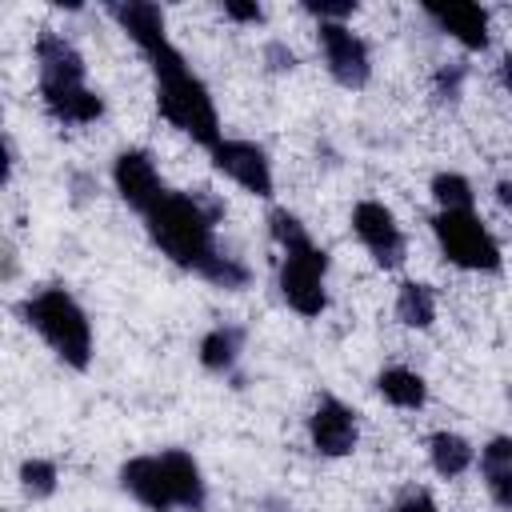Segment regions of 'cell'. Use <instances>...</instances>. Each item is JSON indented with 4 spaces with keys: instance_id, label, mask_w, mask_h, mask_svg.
Instances as JSON below:
<instances>
[{
    "instance_id": "cell-1",
    "label": "cell",
    "mask_w": 512,
    "mask_h": 512,
    "mask_svg": "<svg viewBox=\"0 0 512 512\" xmlns=\"http://www.w3.org/2000/svg\"><path fill=\"white\" fill-rule=\"evenodd\" d=\"M220 220H224V200L212 196L208 188H196V192H168L144 216V228L148 240L160 248V256H168L176 268L208 280L212 288L240 292L252 284V268L220 244L216 236Z\"/></svg>"
},
{
    "instance_id": "cell-2",
    "label": "cell",
    "mask_w": 512,
    "mask_h": 512,
    "mask_svg": "<svg viewBox=\"0 0 512 512\" xmlns=\"http://www.w3.org/2000/svg\"><path fill=\"white\" fill-rule=\"evenodd\" d=\"M144 60L152 68V84H156V108L160 116L188 136L200 148H216L224 140L220 128V112L216 100L208 92V84L192 72V64L184 60V52L172 40H160L152 48H144Z\"/></svg>"
},
{
    "instance_id": "cell-3",
    "label": "cell",
    "mask_w": 512,
    "mask_h": 512,
    "mask_svg": "<svg viewBox=\"0 0 512 512\" xmlns=\"http://www.w3.org/2000/svg\"><path fill=\"white\" fill-rule=\"evenodd\" d=\"M32 60H36L40 104L56 124L84 128L104 116V96L88 84V64L64 32H52V28L36 32Z\"/></svg>"
},
{
    "instance_id": "cell-4",
    "label": "cell",
    "mask_w": 512,
    "mask_h": 512,
    "mask_svg": "<svg viewBox=\"0 0 512 512\" xmlns=\"http://www.w3.org/2000/svg\"><path fill=\"white\" fill-rule=\"evenodd\" d=\"M268 236L280 248V260H276L280 300L304 320L324 316L328 312V268H332V256L312 240L308 224L288 208H272L268 212Z\"/></svg>"
},
{
    "instance_id": "cell-5",
    "label": "cell",
    "mask_w": 512,
    "mask_h": 512,
    "mask_svg": "<svg viewBox=\"0 0 512 512\" xmlns=\"http://www.w3.org/2000/svg\"><path fill=\"white\" fill-rule=\"evenodd\" d=\"M120 488L148 512H204L208 508V480L192 452L160 448L128 456L116 472Z\"/></svg>"
},
{
    "instance_id": "cell-6",
    "label": "cell",
    "mask_w": 512,
    "mask_h": 512,
    "mask_svg": "<svg viewBox=\"0 0 512 512\" xmlns=\"http://www.w3.org/2000/svg\"><path fill=\"white\" fill-rule=\"evenodd\" d=\"M16 312L48 344V352L64 368L88 372V364L96 356V336H92V320H88L84 304L72 296V288H64V284H40V288H32L16 304Z\"/></svg>"
},
{
    "instance_id": "cell-7",
    "label": "cell",
    "mask_w": 512,
    "mask_h": 512,
    "mask_svg": "<svg viewBox=\"0 0 512 512\" xmlns=\"http://www.w3.org/2000/svg\"><path fill=\"white\" fill-rule=\"evenodd\" d=\"M432 236H436V248L440 256L460 268V272H500L504 268V252H500V240L492 236V228L472 212H436L432 216Z\"/></svg>"
},
{
    "instance_id": "cell-8",
    "label": "cell",
    "mask_w": 512,
    "mask_h": 512,
    "mask_svg": "<svg viewBox=\"0 0 512 512\" xmlns=\"http://www.w3.org/2000/svg\"><path fill=\"white\" fill-rule=\"evenodd\" d=\"M316 48L324 56L328 76L348 88L360 92L372 80V52L368 40L360 32H352V24H316Z\"/></svg>"
},
{
    "instance_id": "cell-9",
    "label": "cell",
    "mask_w": 512,
    "mask_h": 512,
    "mask_svg": "<svg viewBox=\"0 0 512 512\" xmlns=\"http://www.w3.org/2000/svg\"><path fill=\"white\" fill-rule=\"evenodd\" d=\"M208 160H212L216 172H224V176H228L236 188H244L248 196L272 200V192H276V172H272L268 152H264L256 140L224 136L216 148H208Z\"/></svg>"
},
{
    "instance_id": "cell-10",
    "label": "cell",
    "mask_w": 512,
    "mask_h": 512,
    "mask_svg": "<svg viewBox=\"0 0 512 512\" xmlns=\"http://www.w3.org/2000/svg\"><path fill=\"white\" fill-rule=\"evenodd\" d=\"M352 232H356V240L364 244V252L380 264V268H400L404 264V256H408V236H404V228H400V220H396V212L384 204V200H356V208H352Z\"/></svg>"
},
{
    "instance_id": "cell-11",
    "label": "cell",
    "mask_w": 512,
    "mask_h": 512,
    "mask_svg": "<svg viewBox=\"0 0 512 512\" xmlns=\"http://www.w3.org/2000/svg\"><path fill=\"white\" fill-rule=\"evenodd\" d=\"M308 444L324 460H344L360 444V412L340 396L324 392L308 412Z\"/></svg>"
},
{
    "instance_id": "cell-12",
    "label": "cell",
    "mask_w": 512,
    "mask_h": 512,
    "mask_svg": "<svg viewBox=\"0 0 512 512\" xmlns=\"http://www.w3.org/2000/svg\"><path fill=\"white\" fill-rule=\"evenodd\" d=\"M112 188L140 216H148L172 192L164 184V176H160V168H156V160H152L148 148H120L112 156Z\"/></svg>"
},
{
    "instance_id": "cell-13",
    "label": "cell",
    "mask_w": 512,
    "mask_h": 512,
    "mask_svg": "<svg viewBox=\"0 0 512 512\" xmlns=\"http://www.w3.org/2000/svg\"><path fill=\"white\" fill-rule=\"evenodd\" d=\"M424 8V16L444 32V36H452L464 52H488V44H492V20H488V8H480V4H468V0H428V4H420Z\"/></svg>"
},
{
    "instance_id": "cell-14",
    "label": "cell",
    "mask_w": 512,
    "mask_h": 512,
    "mask_svg": "<svg viewBox=\"0 0 512 512\" xmlns=\"http://www.w3.org/2000/svg\"><path fill=\"white\" fill-rule=\"evenodd\" d=\"M108 16L120 24V32L144 52L160 40H168V20H164V8L152 4V0H116L108 4Z\"/></svg>"
},
{
    "instance_id": "cell-15",
    "label": "cell",
    "mask_w": 512,
    "mask_h": 512,
    "mask_svg": "<svg viewBox=\"0 0 512 512\" xmlns=\"http://www.w3.org/2000/svg\"><path fill=\"white\" fill-rule=\"evenodd\" d=\"M244 340H248V328L244 324H216L200 336L196 344V356L204 364V372L212 376H236V364L244 356Z\"/></svg>"
},
{
    "instance_id": "cell-16",
    "label": "cell",
    "mask_w": 512,
    "mask_h": 512,
    "mask_svg": "<svg viewBox=\"0 0 512 512\" xmlns=\"http://www.w3.org/2000/svg\"><path fill=\"white\" fill-rule=\"evenodd\" d=\"M376 392L384 404L400 412H420L428 404V380L408 364H388L376 372Z\"/></svg>"
},
{
    "instance_id": "cell-17",
    "label": "cell",
    "mask_w": 512,
    "mask_h": 512,
    "mask_svg": "<svg viewBox=\"0 0 512 512\" xmlns=\"http://www.w3.org/2000/svg\"><path fill=\"white\" fill-rule=\"evenodd\" d=\"M476 460H480V480L492 504L512 512V436H492Z\"/></svg>"
},
{
    "instance_id": "cell-18",
    "label": "cell",
    "mask_w": 512,
    "mask_h": 512,
    "mask_svg": "<svg viewBox=\"0 0 512 512\" xmlns=\"http://www.w3.org/2000/svg\"><path fill=\"white\" fill-rule=\"evenodd\" d=\"M476 456H480L476 444H472L468 436L452 432V428H436V432L428 436V464H432V472L444 476V480L464 476V472L476 464Z\"/></svg>"
},
{
    "instance_id": "cell-19",
    "label": "cell",
    "mask_w": 512,
    "mask_h": 512,
    "mask_svg": "<svg viewBox=\"0 0 512 512\" xmlns=\"http://www.w3.org/2000/svg\"><path fill=\"white\" fill-rule=\"evenodd\" d=\"M436 288L424 284V280H404L396 288V320L404 328H416V332H428L436 324Z\"/></svg>"
},
{
    "instance_id": "cell-20",
    "label": "cell",
    "mask_w": 512,
    "mask_h": 512,
    "mask_svg": "<svg viewBox=\"0 0 512 512\" xmlns=\"http://www.w3.org/2000/svg\"><path fill=\"white\" fill-rule=\"evenodd\" d=\"M428 192H432L436 212H472L476 208V188L464 172H436Z\"/></svg>"
},
{
    "instance_id": "cell-21",
    "label": "cell",
    "mask_w": 512,
    "mask_h": 512,
    "mask_svg": "<svg viewBox=\"0 0 512 512\" xmlns=\"http://www.w3.org/2000/svg\"><path fill=\"white\" fill-rule=\"evenodd\" d=\"M16 480H20V492L28 500H52L56 488H60V468L48 456H28L16 472Z\"/></svg>"
},
{
    "instance_id": "cell-22",
    "label": "cell",
    "mask_w": 512,
    "mask_h": 512,
    "mask_svg": "<svg viewBox=\"0 0 512 512\" xmlns=\"http://www.w3.org/2000/svg\"><path fill=\"white\" fill-rule=\"evenodd\" d=\"M464 80H468V64H460V60L440 64L436 76H432V96H436L440 104H456L460 92H464Z\"/></svg>"
},
{
    "instance_id": "cell-23",
    "label": "cell",
    "mask_w": 512,
    "mask_h": 512,
    "mask_svg": "<svg viewBox=\"0 0 512 512\" xmlns=\"http://www.w3.org/2000/svg\"><path fill=\"white\" fill-rule=\"evenodd\" d=\"M316 24H348L356 16V0H304L300 4Z\"/></svg>"
},
{
    "instance_id": "cell-24",
    "label": "cell",
    "mask_w": 512,
    "mask_h": 512,
    "mask_svg": "<svg viewBox=\"0 0 512 512\" xmlns=\"http://www.w3.org/2000/svg\"><path fill=\"white\" fill-rule=\"evenodd\" d=\"M260 56H264V68L268 72H292L296 68V52L288 48V40H264Z\"/></svg>"
},
{
    "instance_id": "cell-25",
    "label": "cell",
    "mask_w": 512,
    "mask_h": 512,
    "mask_svg": "<svg viewBox=\"0 0 512 512\" xmlns=\"http://www.w3.org/2000/svg\"><path fill=\"white\" fill-rule=\"evenodd\" d=\"M392 512H440V504H436V496L428 488H408V492H400Z\"/></svg>"
},
{
    "instance_id": "cell-26",
    "label": "cell",
    "mask_w": 512,
    "mask_h": 512,
    "mask_svg": "<svg viewBox=\"0 0 512 512\" xmlns=\"http://www.w3.org/2000/svg\"><path fill=\"white\" fill-rule=\"evenodd\" d=\"M224 20H236V24H264V4H244V0H224L220 4Z\"/></svg>"
},
{
    "instance_id": "cell-27",
    "label": "cell",
    "mask_w": 512,
    "mask_h": 512,
    "mask_svg": "<svg viewBox=\"0 0 512 512\" xmlns=\"http://www.w3.org/2000/svg\"><path fill=\"white\" fill-rule=\"evenodd\" d=\"M68 188H72V200H76V204H84V200H92V196L100 192V184H96V176H92V172H72Z\"/></svg>"
},
{
    "instance_id": "cell-28",
    "label": "cell",
    "mask_w": 512,
    "mask_h": 512,
    "mask_svg": "<svg viewBox=\"0 0 512 512\" xmlns=\"http://www.w3.org/2000/svg\"><path fill=\"white\" fill-rule=\"evenodd\" d=\"M500 84H504V92L512 96V52L500 56Z\"/></svg>"
},
{
    "instance_id": "cell-29",
    "label": "cell",
    "mask_w": 512,
    "mask_h": 512,
    "mask_svg": "<svg viewBox=\"0 0 512 512\" xmlns=\"http://www.w3.org/2000/svg\"><path fill=\"white\" fill-rule=\"evenodd\" d=\"M260 512H296L288 500H280V496H268L264 504H260Z\"/></svg>"
},
{
    "instance_id": "cell-30",
    "label": "cell",
    "mask_w": 512,
    "mask_h": 512,
    "mask_svg": "<svg viewBox=\"0 0 512 512\" xmlns=\"http://www.w3.org/2000/svg\"><path fill=\"white\" fill-rule=\"evenodd\" d=\"M496 200L504 208H512V180H496Z\"/></svg>"
}]
</instances>
